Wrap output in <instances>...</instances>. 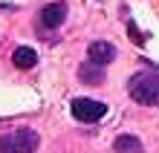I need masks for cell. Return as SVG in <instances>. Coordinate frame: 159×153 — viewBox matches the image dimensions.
<instances>
[{
    "label": "cell",
    "instance_id": "1",
    "mask_svg": "<svg viewBox=\"0 0 159 153\" xmlns=\"http://www.w3.org/2000/svg\"><path fill=\"white\" fill-rule=\"evenodd\" d=\"M127 92L133 101L145 104V107H156L159 104V75L156 72H136L127 81Z\"/></svg>",
    "mask_w": 159,
    "mask_h": 153
},
{
    "label": "cell",
    "instance_id": "2",
    "mask_svg": "<svg viewBox=\"0 0 159 153\" xmlns=\"http://www.w3.org/2000/svg\"><path fill=\"white\" fill-rule=\"evenodd\" d=\"M41 145V136L29 127H17L0 136V153H35Z\"/></svg>",
    "mask_w": 159,
    "mask_h": 153
},
{
    "label": "cell",
    "instance_id": "7",
    "mask_svg": "<svg viewBox=\"0 0 159 153\" xmlns=\"http://www.w3.org/2000/svg\"><path fill=\"white\" fill-rule=\"evenodd\" d=\"M12 64L17 70H32V66L38 64V52H35L32 46H17L12 52Z\"/></svg>",
    "mask_w": 159,
    "mask_h": 153
},
{
    "label": "cell",
    "instance_id": "8",
    "mask_svg": "<svg viewBox=\"0 0 159 153\" xmlns=\"http://www.w3.org/2000/svg\"><path fill=\"white\" fill-rule=\"evenodd\" d=\"M113 150H116V153H145L142 142H139L136 136H130V133H125V136H119V139L113 142Z\"/></svg>",
    "mask_w": 159,
    "mask_h": 153
},
{
    "label": "cell",
    "instance_id": "6",
    "mask_svg": "<svg viewBox=\"0 0 159 153\" xmlns=\"http://www.w3.org/2000/svg\"><path fill=\"white\" fill-rule=\"evenodd\" d=\"M78 78L84 81V84H90V87H96V84H101L104 81V66L101 64H81L78 66Z\"/></svg>",
    "mask_w": 159,
    "mask_h": 153
},
{
    "label": "cell",
    "instance_id": "3",
    "mask_svg": "<svg viewBox=\"0 0 159 153\" xmlns=\"http://www.w3.org/2000/svg\"><path fill=\"white\" fill-rule=\"evenodd\" d=\"M70 110H72V116H75L78 121H87V124L101 121V119L107 116V104L104 101H96V98H72Z\"/></svg>",
    "mask_w": 159,
    "mask_h": 153
},
{
    "label": "cell",
    "instance_id": "5",
    "mask_svg": "<svg viewBox=\"0 0 159 153\" xmlns=\"http://www.w3.org/2000/svg\"><path fill=\"white\" fill-rule=\"evenodd\" d=\"M64 17H67V6L64 3H49L41 9V26L43 29H58L64 23Z\"/></svg>",
    "mask_w": 159,
    "mask_h": 153
},
{
    "label": "cell",
    "instance_id": "4",
    "mask_svg": "<svg viewBox=\"0 0 159 153\" xmlns=\"http://www.w3.org/2000/svg\"><path fill=\"white\" fill-rule=\"evenodd\" d=\"M87 58H90L93 64L107 66L110 61L116 58V46L110 43V41H93V43H90V49H87Z\"/></svg>",
    "mask_w": 159,
    "mask_h": 153
}]
</instances>
